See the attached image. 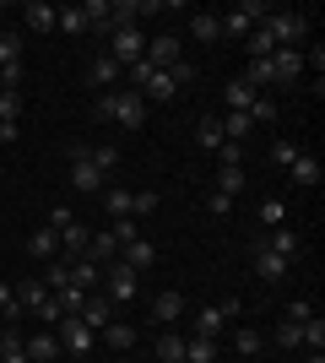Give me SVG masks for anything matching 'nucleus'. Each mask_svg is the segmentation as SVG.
Wrapping results in <instances>:
<instances>
[{"label": "nucleus", "instance_id": "13d9d810", "mask_svg": "<svg viewBox=\"0 0 325 363\" xmlns=\"http://www.w3.org/2000/svg\"><path fill=\"white\" fill-rule=\"evenodd\" d=\"M0 331H6V315H0Z\"/></svg>", "mask_w": 325, "mask_h": 363}, {"label": "nucleus", "instance_id": "a19ab883", "mask_svg": "<svg viewBox=\"0 0 325 363\" xmlns=\"http://www.w3.org/2000/svg\"><path fill=\"white\" fill-rule=\"evenodd\" d=\"M103 212H108V223L130 217V190H103Z\"/></svg>", "mask_w": 325, "mask_h": 363}, {"label": "nucleus", "instance_id": "20e7f679", "mask_svg": "<svg viewBox=\"0 0 325 363\" xmlns=\"http://www.w3.org/2000/svg\"><path fill=\"white\" fill-rule=\"evenodd\" d=\"M65 152H71V190L98 196V190H103V168L93 163V147H87V141H76V147H65Z\"/></svg>", "mask_w": 325, "mask_h": 363}, {"label": "nucleus", "instance_id": "6e6552de", "mask_svg": "<svg viewBox=\"0 0 325 363\" xmlns=\"http://www.w3.org/2000/svg\"><path fill=\"white\" fill-rule=\"evenodd\" d=\"M304 76V49H271V87H293Z\"/></svg>", "mask_w": 325, "mask_h": 363}, {"label": "nucleus", "instance_id": "39448f33", "mask_svg": "<svg viewBox=\"0 0 325 363\" xmlns=\"http://www.w3.org/2000/svg\"><path fill=\"white\" fill-rule=\"evenodd\" d=\"M266 33H271V44H277V49H298V44H304V33H309V16H304V11H271V16H266Z\"/></svg>", "mask_w": 325, "mask_h": 363}, {"label": "nucleus", "instance_id": "49530a36", "mask_svg": "<svg viewBox=\"0 0 325 363\" xmlns=\"http://www.w3.org/2000/svg\"><path fill=\"white\" fill-rule=\"evenodd\" d=\"M298 152H304L298 141H277V147H271V163H282V168H287V163L298 157Z\"/></svg>", "mask_w": 325, "mask_h": 363}, {"label": "nucleus", "instance_id": "7c9ffc66", "mask_svg": "<svg viewBox=\"0 0 325 363\" xmlns=\"http://www.w3.org/2000/svg\"><path fill=\"white\" fill-rule=\"evenodd\" d=\"M233 352H239V358H255V352H266V336L255 331V325H244V331H233Z\"/></svg>", "mask_w": 325, "mask_h": 363}, {"label": "nucleus", "instance_id": "412c9836", "mask_svg": "<svg viewBox=\"0 0 325 363\" xmlns=\"http://www.w3.org/2000/svg\"><path fill=\"white\" fill-rule=\"evenodd\" d=\"M190 38H195V44H217V38H222L217 11H195V16H190Z\"/></svg>", "mask_w": 325, "mask_h": 363}, {"label": "nucleus", "instance_id": "393cba45", "mask_svg": "<svg viewBox=\"0 0 325 363\" xmlns=\"http://www.w3.org/2000/svg\"><path fill=\"white\" fill-rule=\"evenodd\" d=\"M222 141H233V147H244L249 141V130H255V120H249V114H222Z\"/></svg>", "mask_w": 325, "mask_h": 363}, {"label": "nucleus", "instance_id": "79ce46f5", "mask_svg": "<svg viewBox=\"0 0 325 363\" xmlns=\"http://www.w3.org/2000/svg\"><path fill=\"white\" fill-rule=\"evenodd\" d=\"M108 233H114V244L125 250L130 239H141V223H136V217H114V223H108Z\"/></svg>", "mask_w": 325, "mask_h": 363}, {"label": "nucleus", "instance_id": "9b49d317", "mask_svg": "<svg viewBox=\"0 0 325 363\" xmlns=\"http://www.w3.org/2000/svg\"><path fill=\"white\" fill-rule=\"evenodd\" d=\"M287 174H293L298 190H314V184L325 179V168H320V157H314V152H298L293 163H287Z\"/></svg>", "mask_w": 325, "mask_h": 363}, {"label": "nucleus", "instance_id": "2eb2a0df", "mask_svg": "<svg viewBox=\"0 0 325 363\" xmlns=\"http://www.w3.org/2000/svg\"><path fill=\"white\" fill-rule=\"evenodd\" d=\"M120 260H125V266H136V272H152V266H157V244L152 239H130L120 250Z\"/></svg>", "mask_w": 325, "mask_h": 363}, {"label": "nucleus", "instance_id": "4c0bfd02", "mask_svg": "<svg viewBox=\"0 0 325 363\" xmlns=\"http://www.w3.org/2000/svg\"><path fill=\"white\" fill-rule=\"evenodd\" d=\"M55 303H60V320H76L81 303H87V293H81V288H60V293H55Z\"/></svg>", "mask_w": 325, "mask_h": 363}, {"label": "nucleus", "instance_id": "c85d7f7f", "mask_svg": "<svg viewBox=\"0 0 325 363\" xmlns=\"http://www.w3.org/2000/svg\"><path fill=\"white\" fill-rule=\"evenodd\" d=\"M0 363H33L28 358V342L16 336V325H11V331H0Z\"/></svg>", "mask_w": 325, "mask_h": 363}, {"label": "nucleus", "instance_id": "7ed1b4c3", "mask_svg": "<svg viewBox=\"0 0 325 363\" xmlns=\"http://www.w3.org/2000/svg\"><path fill=\"white\" fill-rule=\"evenodd\" d=\"M266 16H271V6H266V0H239V6H228V16H217V22H222V33H228V38H249Z\"/></svg>", "mask_w": 325, "mask_h": 363}, {"label": "nucleus", "instance_id": "2f4dec72", "mask_svg": "<svg viewBox=\"0 0 325 363\" xmlns=\"http://www.w3.org/2000/svg\"><path fill=\"white\" fill-rule=\"evenodd\" d=\"M114 76H120V65H114V60H108V55H98V60L93 65H87V82H93V87H114Z\"/></svg>", "mask_w": 325, "mask_h": 363}, {"label": "nucleus", "instance_id": "37998d69", "mask_svg": "<svg viewBox=\"0 0 325 363\" xmlns=\"http://www.w3.org/2000/svg\"><path fill=\"white\" fill-rule=\"evenodd\" d=\"M249 120H255V125H271V120H277V104H271V92H255V104H249Z\"/></svg>", "mask_w": 325, "mask_h": 363}, {"label": "nucleus", "instance_id": "1a4fd4ad", "mask_svg": "<svg viewBox=\"0 0 325 363\" xmlns=\"http://www.w3.org/2000/svg\"><path fill=\"white\" fill-rule=\"evenodd\" d=\"M179 55H185V49H179V38H169V33H163V38H147V55H141V60L152 65V71H173V65H179Z\"/></svg>", "mask_w": 325, "mask_h": 363}, {"label": "nucleus", "instance_id": "ddd939ff", "mask_svg": "<svg viewBox=\"0 0 325 363\" xmlns=\"http://www.w3.org/2000/svg\"><path fill=\"white\" fill-rule=\"evenodd\" d=\"M81 325H87V331H103V325H108V320H114V303H108L103 298V293H87V303H81Z\"/></svg>", "mask_w": 325, "mask_h": 363}, {"label": "nucleus", "instance_id": "de8ad7c7", "mask_svg": "<svg viewBox=\"0 0 325 363\" xmlns=\"http://www.w3.org/2000/svg\"><path fill=\"white\" fill-rule=\"evenodd\" d=\"M0 315L11 320V325H16V320H22V309H16V293L6 288V282H0Z\"/></svg>", "mask_w": 325, "mask_h": 363}, {"label": "nucleus", "instance_id": "a878e982", "mask_svg": "<svg viewBox=\"0 0 325 363\" xmlns=\"http://www.w3.org/2000/svg\"><path fill=\"white\" fill-rule=\"evenodd\" d=\"M28 358H33V363H55V358H60V342H55V331L28 336Z\"/></svg>", "mask_w": 325, "mask_h": 363}, {"label": "nucleus", "instance_id": "864d4df0", "mask_svg": "<svg viewBox=\"0 0 325 363\" xmlns=\"http://www.w3.org/2000/svg\"><path fill=\"white\" fill-rule=\"evenodd\" d=\"M93 163H98V168H103V174H108V168L120 163V152H114V147H93Z\"/></svg>", "mask_w": 325, "mask_h": 363}, {"label": "nucleus", "instance_id": "c9c22d12", "mask_svg": "<svg viewBox=\"0 0 325 363\" xmlns=\"http://www.w3.org/2000/svg\"><path fill=\"white\" fill-rule=\"evenodd\" d=\"M298 342H304L309 352H320V347H325V320H320V315H309L304 325H298Z\"/></svg>", "mask_w": 325, "mask_h": 363}, {"label": "nucleus", "instance_id": "0eeeda50", "mask_svg": "<svg viewBox=\"0 0 325 363\" xmlns=\"http://www.w3.org/2000/svg\"><path fill=\"white\" fill-rule=\"evenodd\" d=\"M55 342H60V352H71V358H87L98 331H87L81 320H55Z\"/></svg>", "mask_w": 325, "mask_h": 363}, {"label": "nucleus", "instance_id": "58836bf2", "mask_svg": "<svg viewBox=\"0 0 325 363\" xmlns=\"http://www.w3.org/2000/svg\"><path fill=\"white\" fill-rule=\"evenodd\" d=\"M157 206H163V196H157V190H136V196H130V217H136V223H141V217H152Z\"/></svg>", "mask_w": 325, "mask_h": 363}, {"label": "nucleus", "instance_id": "e433bc0d", "mask_svg": "<svg viewBox=\"0 0 325 363\" xmlns=\"http://www.w3.org/2000/svg\"><path fill=\"white\" fill-rule=\"evenodd\" d=\"M261 223L266 228H287V201H282V196H266L261 201Z\"/></svg>", "mask_w": 325, "mask_h": 363}, {"label": "nucleus", "instance_id": "4468645a", "mask_svg": "<svg viewBox=\"0 0 325 363\" xmlns=\"http://www.w3.org/2000/svg\"><path fill=\"white\" fill-rule=\"evenodd\" d=\"M287 272H293V260H282V255H271V250H255V277H266V282H287Z\"/></svg>", "mask_w": 325, "mask_h": 363}, {"label": "nucleus", "instance_id": "b1692460", "mask_svg": "<svg viewBox=\"0 0 325 363\" xmlns=\"http://www.w3.org/2000/svg\"><path fill=\"white\" fill-rule=\"evenodd\" d=\"M22 22H28L33 33H55V6H44V0H28V6H22Z\"/></svg>", "mask_w": 325, "mask_h": 363}, {"label": "nucleus", "instance_id": "473e14b6", "mask_svg": "<svg viewBox=\"0 0 325 363\" xmlns=\"http://www.w3.org/2000/svg\"><path fill=\"white\" fill-rule=\"evenodd\" d=\"M195 141H201L206 152L222 147V125H217V114H201V120H195Z\"/></svg>", "mask_w": 325, "mask_h": 363}, {"label": "nucleus", "instance_id": "dca6fc26", "mask_svg": "<svg viewBox=\"0 0 325 363\" xmlns=\"http://www.w3.org/2000/svg\"><path fill=\"white\" fill-rule=\"evenodd\" d=\"M28 255L49 266V260L60 255V233H55V228H38V233H28Z\"/></svg>", "mask_w": 325, "mask_h": 363}, {"label": "nucleus", "instance_id": "ea45409f", "mask_svg": "<svg viewBox=\"0 0 325 363\" xmlns=\"http://www.w3.org/2000/svg\"><path fill=\"white\" fill-rule=\"evenodd\" d=\"M244 49H249V60H266V55L277 49V44H271V33H266V22H261V28H255V33L244 38Z\"/></svg>", "mask_w": 325, "mask_h": 363}, {"label": "nucleus", "instance_id": "bb28decb", "mask_svg": "<svg viewBox=\"0 0 325 363\" xmlns=\"http://www.w3.org/2000/svg\"><path fill=\"white\" fill-rule=\"evenodd\" d=\"M103 342H108L114 352H130V347H136V325H125V320H108V325H103Z\"/></svg>", "mask_w": 325, "mask_h": 363}, {"label": "nucleus", "instance_id": "6e6d98bb", "mask_svg": "<svg viewBox=\"0 0 325 363\" xmlns=\"http://www.w3.org/2000/svg\"><path fill=\"white\" fill-rule=\"evenodd\" d=\"M16 136H22V125H0V141H6V147H16Z\"/></svg>", "mask_w": 325, "mask_h": 363}, {"label": "nucleus", "instance_id": "72a5a7b5", "mask_svg": "<svg viewBox=\"0 0 325 363\" xmlns=\"http://www.w3.org/2000/svg\"><path fill=\"white\" fill-rule=\"evenodd\" d=\"M44 288H49V293H60V288H71V260H60V255L49 260V266H44Z\"/></svg>", "mask_w": 325, "mask_h": 363}, {"label": "nucleus", "instance_id": "5701e85b", "mask_svg": "<svg viewBox=\"0 0 325 363\" xmlns=\"http://www.w3.org/2000/svg\"><path fill=\"white\" fill-rule=\"evenodd\" d=\"M217 352H222V342H212V336H185V363H217Z\"/></svg>", "mask_w": 325, "mask_h": 363}, {"label": "nucleus", "instance_id": "f3484780", "mask_svg": "<svg viewBox=\"0 0 325 363\" xmlns=\"http://www.w3.org/2000/svg\"><path fill=\"white\" fill-rule=\"evenodd\" d=\"M98 282H103V266H93L87 255H76V260H71V288H81V293H98Z\"/></svg>", "mask_w": 325, "mask_h": 363}, {"label": "nucleus", "instance_id": "aec40b11", "mask_svg": "<svg viewBox=\"0 0 325 363\" xmlns=\"http://www.w3.org/2000/svg\"><path fill=\"white\" fill-rule=\"evenodd\" d=\"M266 250L282 260H298V250H304V239H298L293 228H271V239H266Z\"/></svg>", "mask_w": 325, "mask_h": 363}, {"label": "nucleus", "instance_id": "3c124183", "mask_svg": "<svg viewBox=\"0 0 325 363\" xmlns=\"http://www.w3.org/2000/svg\"><path fill=\"white\" fill-rule=\"evenodd\" d=\"M314 315V309H309V303H304V298H293V303H287V309H282V320H293V325H304V320H309Z\"/></svg>", "mask_w": 325, "mask_h": 363}, {"label": "nucleus", "instance_id": "f8f14e48", "mask_svg": "<svg viewBox=\"0 0 325 363\" xmlns=\"http://www.w3.org/2000/svg\"><path fill=\"white\" fill-rule=\"evenodd\" d=\"M49 298H55V293L44 288V277H28V282L16 288V309H22V315H38V309H44Z\"/></svg>", "mask_w": 325, "mask_h": 363}, {"label": "nucleus", "instance_id": "603ef678", "mask_svg": "<svg viewBox=\"0 0 325 363\" xmlns=\"http://www.w3.org/2000/svg\"><path fill=\"white\" fill-rule=\"evenodd\" d=\"M71 223H76V212H71V206H55V212H49V228H55V233H65Z\"/></svg>", "mask_w": 325, "mask_h": 363}, {"label": "nucleus", "instance_id": "6ab92c4d", "mask_svg": "<svg viewBox=\"0 0 325 363\" xmlns=\"http://www.w3.org/2000/svg\"><path fill=\"white\" fill-rule=\"evenodd\" d=\"M81 255L93 260V266H108V260H120V244H114V233H93V239H87V250H81Z\"/></svg>", "mask_w": 325, "mask_h": 363}, {"label": "nucleus", "instance_id": "9d476101", "mask_svg": "<svg viewBox=\"0 0 325 363\" xmlns=\"http://www.w3.org/2000/svg\"><path fill=\"white\" fill-rule=\"evenodd\" d=\"M228 309H222V303H206V309H195V320H190V336H212V342H217V336H222V331H228Z\"/></svg>", "mask_w": 325, "mask_h": 363}, {"label": "nucleus", "instance_id": "09e8293b", "mask_svg": "<svg viewBox=\"0 0 325 363\" xmlns=\"http://www.w3.org/2000/svg\"><path fill=\"white\" fill-rule=\"evenodd\" d=\"M206 212H212V217H228V212H233V196H222V190H212V196H206Z\"/></svg>", "mask_w": 325, "mask_h": 363}, {"label": "nucleus", "instance_id": "f257e3e1", "mask_svg": "<svg viewBox=\"0 0 325 363\" xmlns=\"http://www.w3.org/2000/svg\"><path fill=\"white\" fill-rule=\"evenodd\" d=\"M98 120H114L120 130H141V125H147V98H141L136 87L130 92H103V98H98Z\"/></svg>", "mask_w": 325, "mask_h": 363}, {"label": "nucleus", "instance_id": "a18cd8bd", "mask_svg": "<svg viewBox=\"0 0 325 363\" xmlns=\"http://www.w3.org/2000/svg\"><path fill=\"white\" fill-rule=\"evenodd\" d=\"M22 120V92H0V125Z\"/></svg>", "mask_w": 325, "mask_h": 363}, {"label": "nucleus", "instance_id": "5fc2aeb1", "mask_svg": "<svg viewBox=\"0 0 325 363\" xmlns=\"http://www.w3.org/2000/svg\"><path fill=\"white\" fill-rule=\"evenodd\" d=\"M169 76H173V87H185V82H195V65H190V60H179Z\"/></svg>", "mask_w": 325, "mask_h": 363}, {"label": "nucleus", "instance_id": "cd10ccee", "mask_svg": "<svg viewBox=\"0 0 325 363\" xmlns=\"http://www.w3.org/2000/svg\"><path fill=\"white\" fill-rule=\"evenodd\" d=\"M55 28L71 33V38H81V33H87V16H81V6H55Z\"/></svg>", "mask_w": 325, "mask_h": 363}, {"label": "nucleus", "instance_id": "423d86ee", "mask_svg": "<svg viewBox=\"0 0 325 363\" xmlns=\"http://www.w3.org/2000/svg\"><path fill=\"white\" fill-rule=\"evenodd\" d=\"M141 55H147L141 28H114V33H108V60H114V65H136Z\"/></svg>", "mask_w": 325, "mask_h": 363}, {"label": "nucleus", "instance_id": "c756f323", "mask_svg": "<svg viewBox=\"0 0 325 363\" xmlns=\"http://www.w3.org/2000/svg\"><path fill=\"white\" fill-rule=\"evenodd\" d=\"M185 315V293H157L152 298V320H179Z\"/></svg>", "mask_w": 325, "mask_h": 363}, {"label": "nucleus", "instance_id": "c03bdc74", "mask_svg": "<svg viewBox=\"0 0 325 363\" xmlns=\"http://www.w3.org/2000/svg\"><path fill=\"white\" fill-rule=\"evenodd\" d=\"M217 190H222V196H239V190H244V163L222 168V174H217Z\"/></svg>", "mask_w": 325, "mask_h": 363}, {"label": "nucleus", "instance_id": "a211bd4d", "mask_svg": "<svg viewBox=\"0 0 325 363\" xmlns=\"http://www.w3.org/2000/svg\"><path fill=\"white\" fill-rule=\"evenodd\" d=\"M222 104H228V114H249V104H255V87H249V82H239V76H228Z\"/></svg>", "mask_w": 325, "mask_h": 363}, {"label": "nucleus", "instance_id": "f704fd0d", "mask_svg": "<svg viewBox=\"0 0 325 363\" xmlns=\"http://www.w3.org/2000/svg\"><path fill=\"white\" fill-rule=\"evenodd\" d=\"M157 363H185V336L179 331L157 336Z\"/></svg>", "mask_w": 325, "mask_h": 363}, {"label": "nucleus", "instance_id": "8fccbe9b", "mask_svg": "<svg viewBox=\"0 0 325 363\" xmlns=\"http://www.w3.org/2000/svg\"><path fill=\"white\" fill-rule=\"evenodd\" d=\"M277 347H304V342H298V325H293V320H282V325H277Z\"/></svg>", "mask_w": 325, "mask_h": 363}, {"label": "nucleus", "instance_id": "4be33fe9", "mask_svg": "<svg viewBox=\"0 0 325 363\" xmlns=\"http://www.w3.org/2000/svg\"><path fill=\"white\" fill-rule=\"evenodd\" d=\"M87 239H93V228H87V223H71L60 233V260H76L81 250H87Z\"/></svg>", "mask_w": 325, "mask_h": 363}, {"label": "nucleus", "instance_id": "f03ea898", "mask_svg": "<svg viewBox=\"0 0 325 363\" xmlns=\"http://www.w3.org/2000/svg\"><path fill=\"white\" fill-rule=\"evenodd\" d=\"M98 293H103V298L120 309V303H130V298L141 293V272H136V266H125V260H108V266H103V282H98Z\"/></svg>", "mask_w": 325, "mask_h": 363}, {"label": "nucleus", "instance_id": "4d7b16f0", "mask_svg": "<svg viewBox=\"0 0 325 363\" xmlns=\"http://www.w3.org/2000/svg\"><path fill=\"white\" fill-rule=\"evenodd\" d=\"M304 363H325V352H309V358H304Z\"/></svg>", "mask_w": 325, "mask_h": 363}]
</instances>
